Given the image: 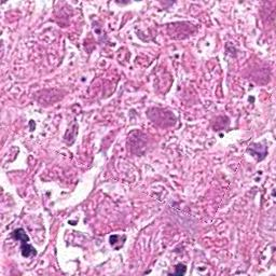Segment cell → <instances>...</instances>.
<instances>
[{
    "label": "cell",
    "mask_w": 276,
    "mask_h": 276,
    "mask_svg": "<svg viewBox=\"0 0 276 276\" xmlns=\"http://www.w3.org/2000/svg\"><path fill=\"white\" fill-rule=\"evenodd\" d=\"M12 236H13L15 240H18L22 242L21 248H22V254L24 257H30V256L36 255V250L28 244L29 239L23 229L15 230L14 232L12 233Z\"/></svg>",
    "instance_id": "obj_1"
}]
</instances>
